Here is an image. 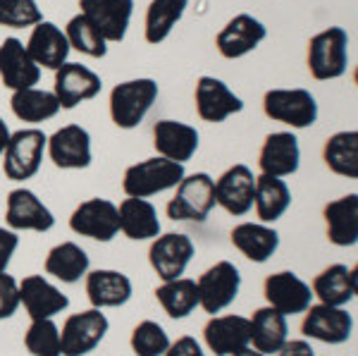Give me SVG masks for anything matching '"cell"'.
Segmentation results:
<instances>
[{"label": "cell", "instance_id": "6da1fadb", "mask_svg": "<svg viewBox=\"0 0 358 356\" xmlns=\"http://www.w3.org/2000/svg\"><path fill=\"white\" fill-rule=\"evenodd\" d=\"M215 208V180L208 172L184 175L175 187V197L167 201V218L175 222H206Z\"/></svg>", "mask_w": 358, "mask_h": 356}, {"label": "cell", "instance_id": "7a4b0ae2", "mask_svg": "<svg viewBox=\"0 0 358 356\" xmlns=\"http://www.w3.org/2000/svg\"><path fill=\"white\" fill-rule=\"evenodd\" d=\"M184 165L167 160L163 156L146 158L141 163L131 165L124 172L122 189L131 199H148L155 194H163L167 189H175L184 180Z\"/></svg>", "mask_w": 358, "mask_h": 356}, {"label": "cell", "instance_id": "3957f363", "mask_svg": "<svg viewBox=\"0 0 358 356\" xmlns=\"http://www.w3.org/2000/svg\"><path fill=\"white\" fill-rule=\"evenodd\" d=\"M158 99V84L148 77L129 79L110 91V118L120 129H134Z\"/></svg>", "mask_w": 358, "mask_h": 356}, {"label": "cell", "instance_id": "277c9868", "mask_svg": "<svg viewBox=\"0 0 358 356\" xmlns=\"http://www.w3.org/2000/svg\"><path fill=\"white\" fill-rule=\"evenodd\" d=\"M349 67V34L330 27L308 41V72L317 82L342 77Z\"/></svg>", "mask_w": 358, "mask_h": 356}, {"label": "cell", "instance_id": "5b68a950", "mask_svg": "<svg viewBox=\"0 0 358 356\" xmlns=\"http://www.w3.org/2000/svg\"><path fill=\"white\" fill-rule=\"evenodd\" d=\"M263 113L275 122L306 129L317 120V101L308 89H270L263 96Z\"/></svg>", "mask_w": 358, "mask_h": 356}, {"label": "cell", "instance_id": "8992f818", "mask_svg": "<svg viewBox=\"0 0 358 356\" xmlns=\"http://www.w3.org/2000/svg\"><path fill=\"white\" fill-rule=\"evenodd\" d=\"M48 136L41 129H20L10 134V141L3 151V172L8 180L24 182L41 170V160Z\"/></svg>", "mask_w": 358, "mask_h": 356}, {"label": "cell", "instance_id": "52a82bcc", "mask_svg": "<svg viewBox=\"0 0 358 356\" xmlns=\"http://www.w3.org/2000/svg\"><path fill=\"white\" fill-rule=\"evenodd\" d=\"M110 330V320L101 308H89L72 313L60 330L62 356H86L91 354Z\"/></svg>", "mask_w": 358, "mask_h": 356}, {"label": "cell", "instance_id": "ba28073f", "mask_svg": "<svg viewBox=\"0 0 358 356\" xmlns=\"http://www.w3.org/2000/svg\"><path fill=\"white\" fill-rule=\"evenodd\" d=\"M199 287V306L215 315L234 304L241 290V273L232 261H217L196 280Z\"/></svg>", "mask_w": 358, "mask_h": 356}, {"label": "cell", "instance_id": "9c48e42d", "mask_svg": "<svg viewBox=\"0 0 358 356\" xmlns=\"http://www.w3.org/2000/svg\"><path fill=\"white\" fill-rule=\"evenodd\" d=\"M301 332L308 340H317L325 344H344L354 335V318L344 306L310 304L303 311Z\"/></svg>", "mask_w": 358, "mask_h": 356}, {"label": "cell", "instance_id": "30bf717a", "mask_svg": "<svg viewBox=\"0 0 358 356\" xmlns=\"http://www.w3.org/2000/svg\"><path fill=\"white\" fill-rule=\"evenodd\" d=\"M196 254V246L189 234L182 232H167L158 234L148 249V263L163 283L167 280L184 278V271L192 263Z\"/></svg>", "mask_w": 358, "mask_h": 356}, {"label": "cell", "instance_id": "8fae6325", "mask_svg": "<svg viewBox=\"0 0 358 356\" xmlns=\"http://www.w3.org/2000/svg\"><path fill=\"white\" fill-rule=\"evenodd\" d=\"M69 229L74 234L96 239V242H110L120 232L117 206L108 199H89L74 208L69 215Z\"/></svg>", "mask_w": 358, "mask_h": 356}, {"label": "cell", "instance_id": "7c38bea8", "mask_svg": "<svg viewBox=\"0 0 358 356\" xmlns=\"http://www.w3.org/2000/svg\"><path fill=\"white\" fill-rule=\"evenodd\" d=\"M5 222L15 232H48L55 225V215L31 189H13L5 206Z\"/></svg>", "mask_w": 358, "mask_h": 356}, {"label": "cell", "instance_id": "4fadbf2b", "mask_svg": "<svg viewBox=\"0 0 358 356\" xmlns=\"http://www.w3.org/2000/svg\"><path fill=\"white\" fill-rule=\"evenodd\" d=\"M263 294L268 306H273L282 315L303 313L313 304V290H310V285L303 283L292 271H280L268 275L263 283Z\"/></svg>", "mask_w": 358, "mask_h": 356}, {"label": "cell", "instance_id": "5bb4252c", "mask_svg": "<svg viewBox=\"0 0 358 356\" xmlns=\"http://www.w3.org/2000/svg\"><path fill=\"white\" fill-rule=\"evenodd\" d=\"M79 8L108 43L124 41L134 13V0H79Z\"/></svg>", "mask_w": 358, "mask_h": 356}, {"label": "cell", "instance_id": "9a60e30c", "mask_svg": "<svg viewBox=\"0 0 358 356\" xmlns=\"http://www.w3.org/2000/svg\"><path fill=\"white\" fill-rule=\"evenodd\" d=\"M103 82L101 77L89 70L82 62H65L62 67L55 70V99L60 103V108L72 111L79 103L91 101L101 94Z\"/></svg>", "mask_w": 358, "mask_h": 356}, {"label": "cell", "instance_id": "2e32d148", "mask_svg": "<svg viewBox=\"0 0 358 356\" xmlns=\"http://www.w3.org/2000/svg\"><path fill=\"white\" fill-rule=\"evenodd\" d=\"M256 177L246 165H232L215 182V206L227 211L229 215L241 218L253 208Z\"/></svg>", "mask_w": 358, "mask_h": 356}, {"label": "cell", "instance_id": "e0dca14e", "mask_svg": "<svg viewBox=\"0 0 358 356\" xmlns=\"http://www.w3.org/2000/svg\"><path fill=\"white\" fill-rule=\"evenodd\" d=\"M48 156L60 170H84L91 165V134L79 124H65L48 141Z\"/></svg>", "mask_w": 358, "mask_h": 356}, {"label": "cell", "instance_id": "ac0fdd59", "mask_svg": "<svg viewBox=\"0 0 358 356\" xmlns=\"http://www.w3.org/2000/svg\"><path fill=\"white\" fill-rule=\"evenodd\" d=\"M244 111V101L222 79L201 77L196 82V113L203 122H224L229 115Z\"/></svg>", "mask_w": 358, "mask_h": 356}, {"label": "cell", "instance_id": "d6986e66", "mask_svg": "<svg viewBox=\"0 0 358 356\" xmlns=\"http://www.w3.org/2000/svg\"><path fill=\"white\" fill-rule=\"evenodd\" d=\"M268 36V29L261 20H256L253 15H236L227 24L222 27V31L217 34L215 45L220 50L222 57L227 60H239V57L248 55L251 50H256L261 45L263 38Z\"/></svg>", "mask_w": 358, "mask_h": 356}, {"label": "cell", "instance_id": "ffe728a7", "mask_svg": "<svg viewBox=\"0 0 358 356\" xmlns=\"http://www.w3.org/2000/svg\"><path fill=\"white\" fill-rule=\"evenodd\" d=\"M0 79L13 91L31 89L41 79V67L27 53V45L15 36L0 43Z\"/></svg>", "mask_w": 358, "mask_h": 356}, {"label": "cell", "instance_id": "44dd1931", "mask_svg": "<svg viewBox=\"0 0 358 356\" xmlns=\"http://www.w3.org/2000/svg\"><path fill=\"white\" fill-rule=\"evenodd\" d=\"M20 306H24L31 320H41L62 313L69 306V299L43 275H27L20 283Z\"/></svg>", "mask_w": 358, "mask_h": 356}, {"label": "cell", "instance_id": "7402d4cb", "mask_svg": "<svg viewBox=\"0 0 358 356\" xmlns=\"http://www.w3.org/2000/svg\"><path fill=\"white\" fill-rule=\"evenodd\" d=\"M203 342L215 356H232L244 347H251L246 315H213L203 328Z\"/></svg>", "mask_w": 358, "mask_h": 356}, {"label": "cell", "instance_id": "603a6c76", "mask_svg": "<svg viewBox=\"0 0 358 356\" xmlns=\"http://www.w3.org/2000/svg\"><path fill=\"white\" fill-rule=\"evenodd\" d=\"M153 146L158 156L184 165L199 151V131L177 120H158L153 124Z\"/></svg>", "mask_w": 358, "mask_h": 356}, {"label": "cell", "instance_id": "cb8c5ba5", "mask_svg": "<svg viewBox=\"0 0 358 356\" xmlns=\"http://www.w3.org/2000/svg\"><path fill=\"white\" fill-rule=\"evenodd\" d=\"M263 175L273 177H289L301 165V148L299 139L292 131H273L265 136L261 156H258Z\"/></svg>", "mask_w": 358, "mask_h": 356}, {"label": "cell", "instance_id": "d4e9b609", "mask_svg": "<svg viewBox=\"0 0 358 356\" xmlns=\"http://www.w3.org/2000/svg\"><path fill=\"white\" fill-rule=\"evenodd\" d=\"M134 294V285L124 273L101 268L86 273V297L94 308H117L124 306Z\"/></svg>", "mask_w": 358, "mask_h": 356}, {"label": "cell", "instance_id": "484cf974", "mask_svg": "<svg viewBox=\"0 0 358 356\" xmlns=\"http://www.w3.org/2000/svg\"><path fill=\"white\" fill-rule=\"evenodd\" d=\"M69 50L72 48H69L65 31L53 22H38L27 41V53L38 67H45V70H57L65 65Z\"/></svg>", "mask_w": 358, "mask_h": 356}, {"label": "cell", "instance_id": "4316f807", "mask_svg": "<svg viewBox=\"0 0 358 356\" xmlns=\"http://www.w3.org/2000/svg\"><path fill=\"white\" fill-rule=\"evenodd\" d=\"M313 297L327 306H346L358 294V275L356 268H346L344 263H332L325 271L313 278Z\"/></svg>", "mask_w": 358, "mask_h": 356}, {"label": "cell", "instance_id": "83f0119b", "mask_svg": "<svg viewBox=\"0 0 358 356\" xmlns=\"http://www.w3.org/2000/svg\"><path fill=\"white\" fill-rule=\"evenodd\" d=\"M248 335H251V347L261 354H277L282 344L289 340V323L287 315L275 311L273 306L256 308L248 318Z\"/></svg>", "mask_w": 358, "mask_h": 356}, {"label": "cell", "instance_id": "f1b7e54d", "mask_svg": "<svg viewBox=\"0 0 358 356\" xmlns=\"http://www.w3.org/2000/svg\"><path fill=\"white\" fill-rule=\"evenodd\" d=\"M120 232L131 242H143V239H155L160 234L158 211L148 199H124L117 206Z\"/></svg>", "mask_w": 358, "mask_h": 356}, {"label": "cell", "instance_id": "f546056e", "mask_svg": "<svg viewBox=\"0 0 358 356\" xmlns=\"http://www.w3.org/2000/svg\"><path fill=\"white\" fill-rule=\"evenodd\" d=\"M229 237H232L234 249H239L253 263L270 261L280 249V232L265 222H239Z\"/></svg>", "mask_w": 358, "mask_h": 356}, {"label": "cell", "instance_id": "4dcf8cb0", "mask_svg": "<svg viewBox=\"0 0 358 356\" xmlns=\"http://www.w3.org/2000/svg\"><path fill=\"white\" fill-rule=\"evenodd\" d=\"M327 225V239L334 246H354L358 242V197L346 194L334 199L322 211Z\"/></svg>", "mask_w": 358, "mask_h": 356}, {"label": "cell", "instance_id": "1f68e13d", "mask_svg": "<svg viewBox=\"0 0 358 356\" xmlns=\"http://www.w3.org/2000/svg\"><path fill=\"white\" fill-rule=\"evenodd\" d=\"M253 206L261 222H275L289 211L292 206V189L282 177L258 175L256 177V194H253Z\"/></svg>", "mask_w": 358, "mask_h": 356}, {"label": "cell", "instance_id": "d6a6232c", "mask_svg": "<svg viewBox=\"0 0 358 356\" xmlns=\"http://www.w3.org/2000/svg\"><path fill=\"white\" fill-rule=\"evenodd\" d=\"M89 254L74 242H62L53 246L45 256V273L65 285H74L89 273Z\"/></svg>", "mask_w": 358, "mask_h": 356}, {"label": "cell", "instance_id": "836d02e7", "mask_svg": "<svg viewBox=\"0 0 358 356\" xmlns=\"http://www.w3.org/2000/svg\"><path fill=\"white\" fill-rule=\"evenodd\" d=\"M10 108H13L15 118H20L22 122H45V120L55 118L62 111L60 103H57L53 91H43V89H22L15 91L13 99H10Z\"/></svg>", "mask_w": 358, "mask_h": 356}, {"label": "cell", "instance_id": "e575fe53", "mask_svg": "<svg viewBox=\"0 0 358 356\" xmlns=\"http://www.w3.org/2000/svg\"><path fill=\"white\" fill-rule=\"evenodd\" d=\"M322 160L334 175L349 177L356 180L358 177V131H337L325 141L322 148Z\"/></svg>", "mask_w": 358, "mask_h": 356}, {"label": "cell", "instance_id": "d590c367", "mask_svg": "<svg viewBox=\"0 0 358 356\" xmlns=\"http://www.w3.org/2000/svg\"><path fill=\"white\" fill-rule=\"evenodd\" d=\"M155 299L170 318H187L199 306V287H196V280L189 278L167 280L160 287H155Z\"/></svg>", "mask_w": 358, "mask_h": 356}, {"label": "cell", "instance_id": "8d00e7d4", "mask_svg": "<svg viewBox=\"0 0 358 356\" xmlns=\"http://www.w3.org/2000/svg\"><path fill=\"white\" fill-rule=\"evenodd\" d=\"M187 8L189 0H151L146 10V27H143L146 41L153 45L163 43L177 22L184 17Z\"/></svg>", "mask_w": 358, "mask_h": 356}, {"label": "cell", "instance_id": "74e56055", "mask_svg": "<svg viewBox=\"0 0 358 356\" xmlns=\"http://www.w3.org/2000/svg\"><path fill=\"white\" fill-rule=\"evenodd\" d=\"M65 36L69 41V48L89 57H106L108 55V41L98 34V29L91 24L86 17L79 13L67 22Z\"/></svg>", "mask_w": 358, "mask_h": 356}, {"label": "cell", "instance_id": "f35d334b", "mask_svg": "<svg viewBox=\"0 0 358 356\" xmlns=\"http://www.w3.org/2000/svg\"><path fill=\"white\" fill-rule=\"evenodd\" d=\"M24 347L31 356H62L60 347V328L53 318L31 320L24 332Z\"/></svg>", "mask_w": 358, "mask_h": 356}, {"label": "cell", "instance_id": "ab89813d", "mask_svg": "<svg viewBox=\"0 0 358 356\" xmlns=\"http://www.w3.org/2000/svg\"><path fill=\"white\" fill-rule=\"evenodd\" d=\"M131 352L136 356H163L170 347L165 328L155 320H141L131 332Z\"/></svg>", "mask_w": 358, "mask_h": 356}, {"label": "cell", "instance_id": "60d3db41", "mask_svg": "<svg viewBox=\"0 0 358 356\" xmlns=\"http://www.w3.org/2000/svg\"><path fill=\"white\" fill-rule=\"evenodd\" d=\"M43 13L36 0H0V24L10 29L36 27Z\"/></svg>", "mask_w": 358, "mask_h": 356}, {"label": "cell", "instance_id": "b9f144b4", "mask_svg": "<svg viewBox=\"0 0 358 356\" xmlns=\"http://www.w3.org/2000/svg\"><path fill=\"white\" fill-rule=\"evenodd\" d=\"M20 308V283L8 273H0V320L13 318Z\"/></svg>", "mask_w": 358, "mask_h": 356}, {"label": "cell", "instance_id": "7bdbcfd3", "mask_svg": "<svg viewBox=\"0 0 358 356\" xmlns=\"http://www.w3.org/2000/svg\"><path fill=\"white\" fill-rule=\"evenodd\" d=\"M17 246H20V237L15 229L0 227V273H8V266L13 261Z\"/></svg>", "mask_w": 358, "mask_h": 356}, {"label": "cell", "instance_id": "ee69618b", "mask_svg": "<svg viewBox=\"0 0 358 356\" xmlns=\"http://www.w3.org/2000/svg\"><path fill=\"white\" fill-rule=\"evenodd\" d=\"M163 356H206V352L196 337L182 335L175 342H170V347H167V352Z\"/></svg>", "mask_w": 358, "mask_h": 356}, {"label": "cell", "instance_id": "f6af8a7d", "mask_svg": "<svg viewBox=\"0 0 358 356\" xmlns=\"http://www.w3.org/2000/svg\"><path fill=\"white\" fill-rule=\"evenodd\" d=\"M277 356H315V352L306 340H287L280 352H277Z\"/></svg>", "mask_w": 358, "mask_h": 356}, {"label": "cell", "instance_id": "bcb514c9", "mask_svg": "<svg viewBox=\"0 0 358 356\" xmlns=\"http://www.w3.org/2000/svg\"><path fill=\"white\" fill-rule=\"evenodd\" d=\"M8 141H10V129H8V124L3 122V118H0V156H3Z\"/></svg>", "mask_w": 358, "mask_h": 356}, {"label": "cell", "instance_id": "7dc6e473", "mask_svg": "<svg viewBox=\"0 0 358 356\" xmlns=\"http://www.w3.org/2000/svg\"><path fill=\"white\" fill-rule=\"evenodd\" d=\"M232 356H265V354H261V352H256L253 347H244L241 352H236V354H232Z\"/></svg>", "mask_w": 358, "mask_h": 356}]
</instances>
